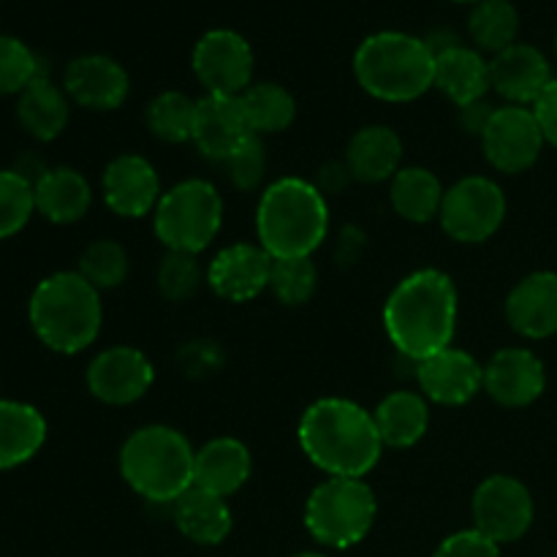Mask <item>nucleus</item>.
<instances>
[{"label": "nucleus", "instance_id": "1", "mask_svg": "<svg viewBox=\"0 0 557 557\" xmlns=\"http://www.w3.org/2000/svg\"><path fill=\"white\" fill-rule=\"evenodd\" d=\"M455 281L441 270H417L403 277L384 305V330L392 346L419 364L451 346L457 332Z\"/></svg>", "mask_w": 557, "mask_h": 557}, {"label": "nucleus", "instance_id": "2", "mask_svg": "<svg viewBox=\"0 0 557 557\" xmlns=\"http://www.w3.org/2000/svg\"><path fill=\"white\" fill-rule=\"evenodd\" d=\"M297 438L319 471L341 479H364L384 451L373 411L346 397H321L305 408Z\"/></svg>", "mask_w": 557, "mask_h": 557}, {"label": "nucleus", "instance_id": "3", "mask_svg": "<svg viewBox=\"0 0 557 557\" xmlns=\"http://www.w3.org/2000/svg\"><path fill=\"white\" fill-rule=\"evenodd\" d=\"M330 232L326 196L302 177H283L256 207L259 245L272 259H313Z\"/></svg>", "mask_w": 557, "mask_h": 557}, {"label": "nucleus", "instance_id": "4", "mask_svg": "<svg viewBox=\"0 0 557 557\" xmlns=\"http://www.w3.org/2000/svg\"><path fill=\"white\" fill-rule=\"evenodd\" d=\"M27 315L44 346L58 354H79L101 335V292L79 272H54L33 288Z\"/></svg>", "mask_w": 557, "mask_h": 557}, {"label": "nucleus", "instance_id": "5", "mask_svg": "<svg viewBox=\"0 0 557 557\" xmlns=\"http://www.w3.org/2000/svg\"><path fill=\"white\" fill-rule=\"evenodd\" d=\"M354 76L359 87L379 101H417L435 82V54L424 38L381 30L359 44L354 54Z\"/></svg>", "mask_w": 557, "mask_h": 557}, {"label": "nucleus", "instance_id": "6", "mask_svg": "<svg viewBox=\"0 0 557 557\" xmlns=\"http://www.w3.org/2000/svg\"><path fill=\"white\" fill-rule=\"evenodd\" d=\"M196 451L180 430L147 424L134 430L120 449V476L150 504H169L194 487Z\"/></svg>", "mask_w": 557, "mask_h": 557}, {"label": "nucleus", "instance_id": "7", "mask_svg": "<svg viewBox=\"0 0 557 557\" xmlns=\"http://www.w3.org/2000/svg\"><path fill=\"white\" fill-rule=\"evenodd\" d=\"M379 517V500L364 479L326 476L305 504V528L326 549H348L364 542Z\"/></svg>", "mask_w": 557, "mask_h": 557}, {"label": "nucleus", "instance_id": "8", "mask_svg": "<svg viewBox=\"0 0 557 557\" xmlns=\"http://www.w3.org/2000/svg\"><path fill=\"white\" fill-rule=\"evenodd\" d=\"M223 226V199L207 180H183L163 190L152 228L161 245L174 253L199 256L212 245Z\"/></svg>", "mask_w": 557, "mask_h": 557}, {"label": "nucleus", "instance_id": "9", "mask_svg": "<svg viewBox=\"0 0 557 557\" xmlns=\"http://www.w3.org/2000/svg\"><path fill=\"white\" fill-rule=\"evenodd\" d=\"M506 194L495 180L473 174L446 188L441 205V226L455 243L479 245L498 234L506 221Z\"/></svg>", "mask_w": 557, "mask_h": 557}, {"label": "nucleus", "instance_id": "10", "mask_svg": "<svg viewBox=\"0 0 557 557\" xmlns=\"http://www.w3.org/2000/svg\"><path fill=\"white\" fill-rule=\"evenodd\" d=\"M471 517L473 528L500 547V544L520 542L531 531L536 504L531 490L520 479L495 473L484 479L473 493Z\"/></svg>", "mask_w": 557, "mask_h": 557}, {"label": "nucleus", "instance_id": "11", "mask_svg": "<svg viewBox=\"0 0 557 557\" xmlns=\"http://www.w3.org/2000/svg\"><path fill=\"white\" fill-rule=\"evenodd\" d=\"M544 145L547 139L533 107H515V103L495 107L482 134L484 158L490 166L504 174H522L536 166Z\"/></svg>", "mask_w": 557, "mask_h": 557}, {"label": "nucleus", "instance_id": "12", "mask_svg": "<svg viewBox=\"0 0 557 557\" xmlns=\"http://www.w3.org/2000/svg\"><path fill=\"white\" fill-rule=\"evenodd\" d=\"M190 65L207 96H243L253 85V49L239 33L226 27L207 30L196 41Z\"/></svg>", "mask_w": 557, "mask_h": 557}, {"label": "nucleus", "instance_id": "13", "mask_svg": "<svg viewBox=\"0 0 557 557\" xmlns=\"http://www.w3.org/2000/svg\"><path fill=\"white\" fill-rule=\"evenodd\" d=\"M156 384V368L145 351L134 346L103 348L87 364V389L103 406H131Z\"/></svg>", "mask_w": 557, "mask_h": 557}, {"label": "nucleus", "instance_id": "14", "mask_svg": "<svg viewBox=\"0 0 557 557\" xmlns=\"http://www.w3.org/2000/svg\"><path fill=\"white\" fill-rule=\"evenodd\" d=\"M417 384L435 406H468L484 392V364L462 348L449 346L417 364Z\"/></svg>", "mask_w": 557, "mask_h": 557}, {"label": "nucleus", "instance_id": "15", "mask_svg": "<svg viewBox=\"0 0 557 557\" xmlns=\"http://www.w3.org/2000/svg\"><path fill=\"white\" fill-rule=\"evenodd\" d=\"M547 389V370L531 348H500L484 364V392L504 408H528Z\"/></svg>", "mask_w": 557, "mask_h": 557}, {"label": "nucleus", "instance_id": "16", "mask_svg": "<svg viewBox=\"0 0 557 557\" xmlns=\"http://www.w3.org/2000/svg\"><path fill=\"white\" fill-rule=\"evenodd\" d=\"M272 256L261 245L237 243L218 250L207 267V286L226 302H250L270 288Z\"/></svg>", "mask_w": 557, "mask_h": 557}, {"label": "nucleus", "instance_id": "17", "mask_svg": "<svg viewBox=\"0 0 557 557\" xmlns=\"http://www.w3.org/2000/svg\"><path fill=\"white\" fill-rule=\"evenodd\" d=\"M103 201L120 218H145L161 201V177L145 156L125 152L103 169Z\"/></svg>", "mask_w": 557, "mask_h": 557}, {"label": "nucleus", "instance_id": "18", "mask_svg": "<svg viewBox=\"0 0 557 557\" xmlns=\"http://www.w3.org/2000/svg\"><path fill=\"white\" fill-rule=\"evenodd\" d=\"M553 65L542 49L531 44H511L490 60V85L515 107H533L553 82Z\"/></svg>", "mask_w": 557, "mask_h": 557}, {"label": "nucleus", "instance_id": "19", "mask_svg": "<svg viewBox=\"0 0 557 557\" xmlns=\"http://www.w3.org/2000/svg\"><path fill=\"white\" fill-rule=\"evenodd\" d=\"M63 90L79 107L92 112H112L128 98V71L109 54H82L69 63L63 74Z\"/></svg>", "mask_w": 557, "mask_h": 557}, {"label": "nucleus", "instance_id": "20", "mask_svg": "<svg viewBox=\"0 0 557 557\" xmlns=\"http://www.w3.org/2000/svg\"><path fill=\"white\" fill-rule=\"evenodd\" d=\"M253 128L248 123L239 96H205L196 101L194 136L196 150L210 161L223 163L234 150L250 139Z\"/></svg>", "mask_w": 557, "mask_h": 557}, {"label": "nucleus", "instance_id": "21", "mask_svg": "<svg viewBox=\"0 0 557 557\" xmlns=\"http://www.w3.org/2000/svg\"><path fill=\"white\" fill-rule=\"evenodd\" d=\"M506 321L525 341L557 335V272L539 270L522 277L506 297Z\"/></svg>", "mask_w": 557, "mask_h": 557}, {"label": "nucleus", "instance_id": "22", "mask_svg": "<svg viewBox=\"0 0 557 557\" xmlns=\"http://www.w3.org/2000/svg\"><path fill=\"white\" fill-rule=\"evenodd\" d=\"M250 473H253V457L243 441L221 435L196 449L194 487L228 498L248 484Z\"/></svg>", "mask_w": 557, "mask_h": 557}, {"label": "nucleus", "instance_id": "23", "mask_svg": "<svg viewBox=\"0 0 557 557\" xmlns=\"http://www.w3.org/2000/svg\"><path fill=\"white\" fill-rule=\"evenodd\" d=\"M455 107H468L487 98L493 90L490 85V60L482 58V52L466 44H455V47L444 49L435 54V82Z\"/></svg>", "mask_w": 557, "mask_h": 557}, {"label": "nucleus", "instance_id": "24", "mask_svg": "<svg viewBox=\"0 0 557 557\" xmlns=\"http://www.w3.org/2000/svg\"><path fill=\"white\" fill-rule=\"evenodd\" d=\"M403 163V139L389 125H364L351 136L346 166L357 183H389Z\"/></svg>", "mask_w": 557, "mask_h": 557}, {"label": "nucleus", "instance_id": "25", "mask_svg": "<svg viewBox=\"0 0 557 557\" xmlns=\"http://www.w3.org/2000/svg\"><path fill=\"white\" fill-rule=\"evenodd\" d=\"M172 511L177 531L199 547H218L226 542L234 528L228 500L201 487H190L183 498L174 500Z\"/></svg>", "mask_w": 557, "mask_h": 557}, {"label": "nucleus", "instance_id": "26", "mask_svg": "<svg viewBox=\"0 0 557 557\" xmlns=\"http://www.w3.org/2000/svg\"><path fill=\"white\" fill-rule=\"evenodd\" d=\"M33 196H36V212L60 226L82 221L92 205L90 183L71 166L47 169L38 174L33 180Z\"/></svg>", "mask_w": 557, "mask_h": 557}, {"label": "nucleus", "instance_id": "27", "mask_svg": "<svg viewBox=\"0 0 557 557\" xmlns=\"http://www.w3.org/2000/svg\"><path fill=\"white\" fill-rule=\"evenodd\" d=\"M375 430L381 435L384 449H411L428 435L430 403L419 392H392L375 406Z\"/></svg>", "mask_w": 557, "mask_h": 557}, {"label": "nucleus", "instance_id": "28", "mask_svg": "<svg viewBox=\"0 0 557 557\" xmlns=\"http://www.w3.org/2000/svg\"><path fill=\"white\" fill-rule=\"evenodd\" d=\"M20 125L36 141H52L65 131L71 117V98L47 76H36L16 101Z\"/></svg>", "mask_w": 557, "mask_h": 557}, {"label": "nucleus", "instance_id": "29", "mask_svg": "<svg viewBox=\"0 0 557 557\" xmlns=\"http://www.w3.org/2000/svg\"><path fill=\"white\" fill-rule=\"evenodd\" d=\"M47 441V419L27 403L0 400V471L25 466Z\"/></svg>", "mask_w": 557, "mask_h": 557}, {"label": "nucleus", "instance_id": "30", "mask_svg": "<svg viewBox=\"0 0 557 557\" xmlns=\"http://www.w3.org/2000/svg\"><path fill=\"white\" fill-rule=\"evenodd\" d=\"M446 188L430 169L403 166L389 180L392 210L408 223H430L441 215Z\"/></svg>", "mask_w": 557, "mask_h": 557}, {"label": "nucleus", "instance_id": "31", "mask_svg": "<svg viewBox=\"0 0 557 557\" xmlns=\"http://www.w3.org/2000/svg\"><path fill=\"white\" fill-rule=\"evenodd\" d=\"M239 101H243V109L256 136L283 134L297 120V101H294L286 87L275 85V82H253L239 96Z\"/></svg>", "mask_w": 557, "mask_h": 557}, {"label": "nucleus", "instance_id": "32", "mask_svg": "<svg viewBox=\"0 0 557 557\" xmlns=\"http://www.w3.org/2000/svg\"><path fill=\"white\" fill-rule=\"evenodd\" d=\"M520 33V11L511 0H482L468 16V36L484 52H504L517 44Z\"/></svg>", "mask_w": 557, "mask_h": 557}, {"label": "nucleus", "instance_id": "33", "mask_svg": "<svg viewBox=\"0 0 557 557\" xmlns=\"http://www.w3.org/2000/svg\"><path fill=\"white\" fill-rule=\"evenodd\" d=\"M196 101L180 90H163L147 107V128L166 145H183L194 136Z\"/></svg>", "mask_w": 557, "mask_h": 557}, {"label": "nucleus", "instance_id": "34", "mask_svg": "<svg viewBox=\"0 0 557 557\" xmlns=\"http://www.w3.org/2000/svg\"><path fill=\"white\" fill-rule=\"evenodd\" d=\"M131 261L128 250L123 248L114 239H96L85 248L79 259V275L85 277L90 286H96L98 292H112V288L123 286L125 277H128Z\"/></svg>", "mask_w": 557, "mask_h": 557}, {"label": "nucleus", "instance_id": "35", "mask_svg": "<svg viewBox=\"0 0 557 557\" xmlns=\"http://www.w3.org/2000/svg\"><path fill=\"white\" fill-rule=\"evenodd\" d=\"M33 212H36L33 180L22 172L0 169V239L20 234Z\"/></svg>", "mask_w": 557, "mask_h": 557}, {"label": "nucleus", "instance_id": "36", "mask_svg": "<svg viewBox=\"0 0 557 557\" xmlns=\"http://www.w3.org/2000/svg\"><path fill=\"white\" fill-rule=\"evenodd\" d=\"M319 288V270L313 259H272L270 292L277 302L297 308L313 299Z\"/></svg>", "mask_w": 557, "mask_h": 557}, {"label": "nucleus", "instance_id": "37", "mask_svg": "<svg viewBox=\"0 0 557 557\" xmlns=\"http://www.w3.org/2000/svg\"><path fill=\"white\" fill-rule=\"evenodd\" d=\"M207 281V272H201L199 261L190 253H174L166 250V256L158 264V292L169 302H185L199 292L201 283Z\"/></svg>", "mask_w": 557, "mask_h": 557}, {"label": "nucleus", "instance_id": "38", "mask_svg": "<svg viewBox=\"0 0 557 557\" xmlns=\"http://www.w3.org/2000/svg\"><path fill=\"white\" fill-rule=\"evenodd\" d=\"M36 76H41L38 58L25 41L0 33V96H20Z\"/></svg>", "mask_w": 557, "mask_h": 557}, {"label": "nucleus", "instance_id": "39", "mask_svg": "<svg viewBox=\"0 0 557 557\" xmlns=\"http://www.w3.org/2000/svg\"><path fill=\"white\" fill-rule=\"evenodd\" d=\"M226 169L228 183L237 190H253L264 183L267 174V150L261 136H250L239 150H234L232 156L223 161Z\"/></svg>", "mask_w": 557, "mask_h": 557}, {"label": "nucleus", "instance_id": "40", "mask_svg": "<svg viewBox=\"0 0 557 557\" xmlns=\"http://www.w3.org/2000/svg\"><path fill=\"white\" fill-rule=\"evenodd\" d=\"M433 557H500V547L490 542L487 536H482L476 528H468V531H457L446 536Z\"/></svg>", "mask_w": 557, "mask_h": 557}, {"label": "nucleus", "instance_id": "41", "mask_svg": "<svg viewBox=\"0 0 557 557\" xmlns=\"http://www.w3.org/2000/svg\"><path fill=\"white\" fill-rule=\"evenodd\" d=\"M533 112H536V120L539 125H542L547 145H553L557 150V76L549 82V87L542 92V98L533 103Z\"/></svg>", "mask_w": 557, "mask_h": 557}, {"label": "nucleus", "instance_id": "42", "mask_svg": "<svg viewBox=\"0 0 557 557\" xmlns=\"http://www.w3.org/2000/svg\"><path fill=\"white\" fill-rule=\"evenodd\" d=\"M351 180L354 177H351V172H348L346 161H343V163L332 161V163H326V166L319 169V180H315V188H319L324 196L341 194V190L346 188Z\"/></svg>", "mask_w": 557, "mask_h": 557}, {"label": "nucleus", "instance_id": "43", "mask_svg": "<svg viewBox=\"0 0 557 557\" xmlns=\"http://www.w3.org/2000/svg\"><path fill=\"white\" fill-rule=\"evenodd\" d=\"M493 112H495V107H490L487 98H484V101H476V103H468V107L460 109L462 128H466L468 134H473L482 139V134H484V128H487Z\"/></svg>", "mask_w": 557, "mask_h": 557}, {"label": "nucleus", "instance_id": "44", "mask_svg": "<svg viewBox=\"0 0 557 557\" xmlns=\"http://www.w3.org/2000/svg\"><path fill=\"white\" fill-rule=\"evenodd\" d=\"M294 557H326V555H321V553H299V555H294Z\"/></svg>", "mask_w": 557, "mask_h": 557}, {"label": "nucleus", "instance_id": "45", "mask_svg": "<svg viewBox=\"0 0 557 557\" xmlns=\"http://www.w3.org/2000/svg\"><path fill=\"white\" fill-rule=\"evenodd\" d=\"M451 3H468V5H476V3H482V0H451Z\"/></svg>", "mask_w": 557, "mask_h": 557}, {"label": "nucleus", "instance_id": "46", "mask_svg": "<svg viewBox=\"0 0 557 557\" xmlns=\"http://www.w3.org/2000/svg\"><path fill=\"white\" fill-rule=\"evenodd\" d=\"M555 49H557V38H555Z\"/></svg>", "mask_w": 557, "mask_h": 557}]
</instances>
